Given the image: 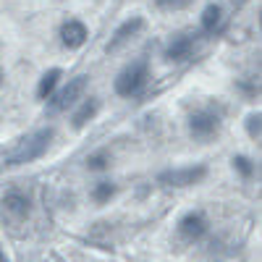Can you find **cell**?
I'll use <instances>...</instances> for the list:
<instances>
[{
  "label": "cell",
  "mask_w": 262,
  "mask_h": 262,
  "mask_svg": "<svg viewBox=\"0 0 262 262\" xmlns=\"http://www.w3.org/2000/svg\"><path fill=\"white\" fill-rule=\"evenodd\" d=\"M113 194H116V186H113L111 181H100V184L95 186V191H92V200L102 205V202H107V200H111Z\"/></svg>",
  "instance_id": "14"
},
{
  "label": "cell",
  "mask_w": 262,
  "mask_h": 262,
  "mask_svg": "<svg viewBox=\"0 0 262 262\" xmlns=\"http://www.w3.org/2000/svg\"><path fill=\"white\" fill-rule=\"evenodd\" d=\"M207 176V168L205 165H196V168H181V170H168L160 173V181L170 184V186H191L196 181H202Z\"/></svg>",
  "instance_id": "6"
},
{
  "label": "cell",
  "mask_w": 262,
  "mask_h": 262,
  "mask_svg": "<svg viewBox=\"0 0 262 262\" xmlns=\"http://www.w3.org/2000/svg\"><path fill=\"white\" fill-rule=\"evenodd\" d=\"M233 165L238 168V170H242V176H252V173H254V165H252V160L249 158H244V155H238V158H233Z\"/></svg>",
  "instance_id": "17"
},
{
  "label": "cell",
  "mask_w": 262,
  "mask_h": 262,
  "mask_svg": "<svg viewBox=\"0 0 262 262\" xmlns=\"http://www.w3.org/2000/svg\"><path fill=\"white\" fill-rule=\"evenodd\" d=\"M142 27H144V18H142V16H131L128 21H123V24L116 29L113 39L107 42V53H116V50L123 45V42H128L137 32H142Z\"/></svg>",
  "instance_id": "8"
},
{
  "label": "cell",
  "mask_w": 262,
  "mask_h": 262,
  "mask_svg": "<svg viewBox=\"0 0 262 262\" xmlns=\"http://www.w3.org/2000/svg\"><path fill=\"white\" fill-rule=\"evenodd\" d=\"M0 210H3V217L8 223H24L29 217V200L21 191H8L0 202Z\"/></svg>",
  "instance_id": "4"
},
{
  "label": "cell",
  "mask_w": 262,
  "mask_h": 262,
  "mask_svg": "<svg viewBox=\"0 0 262 262\" xmlns=\"http://www.w3.org/2000/svg\"><path fill=\"white\" fill-rule=\"evenodd\" d=\"M0 79H3V74H0Z\"/></svg>",
  "instance_id": "20"
},
{
  "label": "cell",
  "mask_w": 262,
  "mask_h": 262,
  "mask_svg": "<svg viewBox=\"0 0 262 262\" xmlns=\"http://www.w3.org/2000/svg\"><path fill=\"white\" fill-rule=\"evenodd\" d=\"M58 79H60V69H50L45 76L39 79V86H37V97H39V100H48V97L53 95V90H55Z\"/></svg>",
  "instance_id": "11"
},
{
  "label": "cell",
  "mask_w": 262,
  "mask_h": 262,
  "mask_svg": "<svg viewBox=\"0 0 262 262\" xmlns=\"http://www.w3.org/2000/svg\"><path fill=\"white\" fill-rule=\"evenodd\" d=\"M217 128H221V118L210 111H200L189 118V131L194 139H210L217 134Z\"/></svg>",
  "instance_id": "5"
},
{
  "label": "cell",
  "mask_w": 262,
  "mask_h": 262,
  "mask_svg": "<svg viewBox=\"0 0 262 262\" xmlns=\"http://www.w3.org/2000/svg\"><path fill=\"white\" fill-rule=\"evenodd\" d=\"M86 81H90V76H74L69 79V84L63 86V90L48 102V113H60V111H69V107L84 95L86 90Z\"/></svg>",
  "instance_id": "3"
},
{
  "label": "cell",
  "mask_w": 262,
  "mask_h": 262,
  "mask_svg": "<svg viewBox=\"0 0 262 262\" xmlns=\"http://www.w3.org/2000/svg\"><path fill=\"white\" fill-rule=\"evenodd\" d=\"M0 262H8V259H6V257H3V254H0Z\"/></svg>",
  "instance_id": "19"
},
{
  "label": "cell",
  "mask_w": 262,
  "mask_h": 262,
  "mask_svg": "<svg viewBox=\"0 0 262 262\" xmlns=\"http://www.w3.org/2000/svg\"><path fill=\"white\" fill-rule=\"evenodd\" d=\"M55 137V131L48 126V128H39L34 134L24 137L8 155H6V165H24V163H32L37 158H42L50 147V139Z\"/></svg>",
  "instance_id": "1"
},
{
  "label": "cell",
  "mask_w": 262,
  "mask_h": 262,
  "mask_svg": "<svg viewBox=\"0 0 262 262\" xmlns=\"http://www.w3.org/2000/svg\"><path fill=\"white\" fill-rule=\"evenodd\" d=\"M247 131H249L252 139L259 137V116H249V118H247Z\"/></svg>",
  "instance_id": "18"
},
{
  "label": "cell",
  "mask_w": 262,
  "mask_h": 262,
  "mask_svg": "<svg viewBox=\"0 0 262 262\" xmlns=\"http://www.w3.org/2000/svg\"><path fill=\"white\" fill-rule=\"evenodd\" d=\"M107 163H111V158L105 155V152H97V155H92L90 160H86V165H90V170H105Z\"/></svg>",
  "instance_id": "16"
},
{
  "label": "cell",
  "mask_w": 262,
  "mask_h": 262,
  "mask_svg": "<svg viewBox=\"0 0 262 262\" xmlns=\"http://www.w3.org/2000/svg\"><path fill=\"white\" fill-rule=\"evenodd\" d=\"M86 37H90V32H86V27L81 24V21H76V18L66 21V24L60 27V42H63L69 50L81 48L84 42H86Z\"/></svg>",
  "instance_id": "7"
},
{
  "label": "cell",
  "mask_w": 262,
  "mask_h": 262,
  "mask_svg": "<svg viewBox=\"0 0 262 262\" xmlns=\"http://www.w3.org/2000/svg\"><path fill=\"white\" fill-rule=\"evenodd\" d=\"M179 231L186 236V238H202L207 233V217L202 212H189L181 217L179 223Z\"/></svg>",
  "instance_id": "9"
},
{
  "label": "cell",
  "mask_w": 262,
  "mask_h": 262,
  "mask_svg": "<svg viewBox=\"0 0 262 262\" xmlns=\"http://www.w3.org/2000/svg\"><path fill=\"white\" fill-rule=\"evenodd\" d=\"M97 107H100V105H97V100H95V97H90V100H86V102L79 107V111H76V116H74V126H76V128H81L90 118H95Z\"/></svg>",
  "instance_id": "13"
},
{
  "label": "cell",
  "mask_w": 262,
  "mask_h": 262,
  "mask_svg": "<svg viewBox=\"0 0 262 262\" xmlns=\"http://www.w3.org/2000/svg\"><path fill=\"white\" fill-rule=\"evenodd\" d=\"M144 84H147V60H137V63L126 66V69L116 76V92L121 97H131V95H137Z\"/></svg>",
  "instance_id": "2"
},
{
  "label": "cell",
  "mask_w": 262,
  "mask_h": 262,
  "mask_svg": "<svg viewBox=\"0 0 262 262\" xmlns=\"http://www.w3.org/2000/svg\"><path fill=\"white\" fill-rule=\"evenodd\" d=\"M155 6L163 11H181V8L191 6V0H155Z\"/></svg>",
  "instance_id": "15"
},
{
  "label": "cell",
  "mask_w": 262,
  "mask_h": 262,
  "mask_svg": "<svg viewBox=\"0 0 262 262\" xmlns=\"http://www.w3.org/2000/svg\"><path fill=\"white\" fill-rule=\"evenodd\" d=\"M191 50H194V39L191 37H176L168 45V50H165V58L168 60H186L189 55H191Z\"/></svg>",
  "instance_id": "10"
},
{
  "label": "cell",
  "mask_w": 262,
  "mask_h": 262,
  "mask_svg": "<svg viewBox=\"0 0 262 262\" xmlns=\"http://www.w3.org/2000/svg\"><path fill=\"white\" fill-rule=\"evenodd\" d=\"M221 18H223V8L221 6H207L205 11H202V29L205 32H215L217 27H221Z\"/></svg>",
  "instance_id": "12"
}]
</instances>
